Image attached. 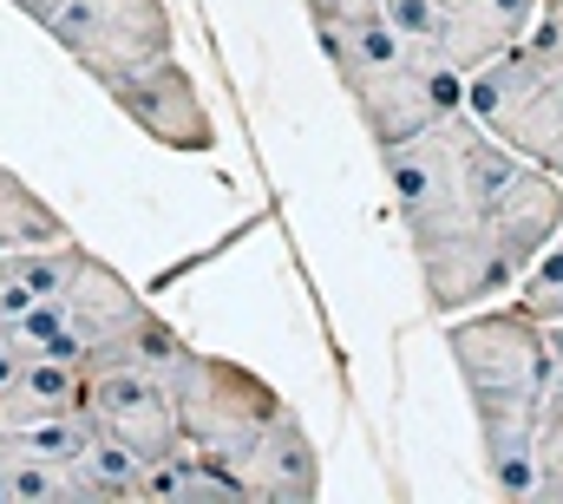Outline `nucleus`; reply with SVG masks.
Masks as SVG:
<instances>
[{
	"mask_svg": "<svg viewBox=\"0 0 563 504\" xmlns=\"http://www.w3.org/2000/svg\"><path fill=\"white\" fill-rule=\"evenodd\" d=\"M380 171L432 315H465L511 295L563 237V177L511 151L465 106L407 144H387Z\"/></svg>",
	"mask_w": 563,
	"mask_h": 504,
	"instance_id": "obj_1",
	"label": "nucleus"
},
{
	"mask_svg": "<svg viewBox=\"0 0 563 504\" xmlns=\"http://www.w3.org/2000/svg\"><path fill=\"white\" fill-rule=\"evenodd\" d=\"M445 354H452V374H459L472 419H478L485 479L505 498H531L538 426H544V406L558 386V354H551L544 321L518 295H498L485 308L445 315Z\"/></svg>",
	"mask_w": 563,
	"mask_h": 504,
	"instance_id": "obj_2",
	"label": "nucleus"
},
{
	"mask_svg": "<svg viewBox=\"0 0 563 504\" xmlns=\"http://www.w3.org/2000/svg\"><path fill=\"white\" fill-rule=\"evenodd\" d=\"M314 40H321L334 79L347 86V99H354L367 138H374V151L407 144L432 119L465 106V73H452L439 53H426L407 33H394L374 0L314 7Z\"/></svg>",
	"mask_w": 563,
	"mask_h": 504,
	"instance_id": "obj_3",
	"label": "nucleus"
},
{
	"mask_svg": "<svg viewBox=\"0 0 563 504\" xmlns=\"http://www.w3.org/2000/svg\"><path fill=\"white\" fill-rule=\"evenodd\" d=\"M151 321H157V308L99 250H86L33 315L13 321V335L26 354H53V361H73L79 374H92L112 361H139Z\"/></svg>",
	"mask_w": 563,
	"mask_h": 504,
	"instance_id": "obj_4",
	"label": "nucleus"
},
{
	"mask_svg": "<svg viewBox=\"0 0 563 504\" xmlns=\"http://www.w3.org/2000/svg\"><path fill=\"white\" fill-rule=\"evenodd\" d=\"M157 374H164L170 399H177L184 446L203 452V459H217L230 479H236V465L269 439V426L288 413V399H282L263 374H250V368L230 361V354L190 348V341H177Z\"/></svg>",
	"mask_w": 563,
	"mask_h": 504,
	"instance_id": "obj_5",
	"label": "nucleus"
},
{
	"mask_svg": "<svg viewBox=\"0 0 563 504\" xmlns=\"http://www.w3.org/2000/svg\"><path fill=\"white\" fill-rule=\"evenodd\" d=\"M465 112L485 131H498L511 151H525L531 164H544L551 177H563V66L511 46L505 59L478 66L465 79Z\"/></svg>",
	"mask_w": 563,
	"mask_h": 504,
	"instance_id": "obj_6",
	"label": "nucleus"
},
{
	"mask_svg": "<svg viewBox=\"0 0 563 504\" xmlns=\"http://www.w3.org/2000/svg\"><path fill=\"white\" fill-rule=\"evenodd\" d=\"M46 33L92 86H112L177 53V20L164 0H66Z\"/></svg>",
	"mask_w": 563,
	"mask_h": 504,
	"instance_id": "obj_7",
	"label": "nucleus"
},
{
	"mask_svg": "<svg viewBox=\"0 0 563 504\" xmlns=\"http://www.w3.org/2000/svg\"><path fill=\"white\" fill-rule=\"evenodd\" d=\"M86 413L99 419L106 439H119L139 465H157L170 452H184V419H177V399L157 368L144 361H112V368H92L86 374Z\"/></svg>",
	"mask_w": 563,
	"mask_h": 504,
	"instance_id": "obj_8",
	"label": "nucleus"
},
{
	"mask_svg": "<svg viewBox=\"0 0 563 504\" xmlns=\"http://www.w3.org/2000/svg\"><path fill=\"white\" fill-rule=\"evenodd\" d=\"M106 99L164 151H184V157H210L217 151V119H210V106H203V92H197V79L184 73L177 53L151 59L139 73H125V79H112Z\"/></svg>",
	"mask_w": 563,
	"mask_h": 504,
	"instance_id": "obj_9",
	"label": "nucleus"
},
{
	"mask_svg": "<svg viewBox=\"0 0 563 504\" xmlns=\"http://www.w3.org/2000/svg\"><path fill=\"white\" fill-rule=\"evenodd\" d=\"M538 7H544V0H432L439 59L472 79L478 66H492V59H505L511 46L531 40Z\"/></svg>",
	"mask_w": 563,
	"mask_h": 504,
	"instance_id": "obj_10",
	"label": "nucleus"
},
{
	"mask_svg": "<svg viewBox=\"0 0 563 504\" xmlns=\"http://www.w3.org/2000/svg\"><path fill=\"white\" fill-rule=\"evenodd\" d=\"M236 485H243L250 504H314L321 498V452H314V439H308L295 406L269 426V439L236 465Z\"/></svg>",
	"mask_w": 563,
	"mask_h": 504,
	"instance_id": "obj_11",
	"label": "nucleus"
},
{
	"mask_svg": "<svg viewBox=\"0 0 563 504\" xmlns=\"http://www.w3.org/2000/svg\"><path fill=\"white\" fill-rule=\"evenodd\" d=\"M79 406H86V374H79L73 361L20 354L13 374L0 380V432H13V426H40V419L79 413Z\"/></svg>",
	"mask_w": 563,
	"mask_h": 504,
	"instance_id": "obj_12",
	"label": "nucleus"
},
{
	"mask_svg": "<svg viewBox=\"0 0 563 504\" xmlns=\"http://www.w3.org/2000/svg\"><path fill=\"white\" fill-rule=\"evenodd\" d=\"M79 255H86L79 237H66V243H33V250H0V321L13 328L20 315H33V308L73 275Z\"/></svg>",
	"mask_w": 563,
	"mask_h": 504,
	"instance_id": "obj_13",
	"label": "nucleus"
},
{
	"mask_svg": "<svg viewBox=\"0 0 563 504\" xmlns=\"http://www.w3.org/2000/svg\"><path fill=\"white\" fill-rule=\"evenodd\" d=\"M139 498L151 504H250L243 498V485L217 465V459H203V452H170V459H157V465H144V485Z\"/></svg>",
	"mask_w": 563,
	"mask_h": 504,
	"instance_id": "obj_14",
	"label": "nucleus"
},
{
	"mask_svg": "<svg viewBox=\"0 0 563 504\" xmlns=\"http://www.w3.org/2000/svg\"><path fill=\"white\" fill-rule=\"evenodd\" d=\"M73 223L20 177L0 164V250H33V243H66Z\"/></svg>",
	"mask_w": 563,
	"mask_h": 504,
	"instance_id": "obj_15",
	"label": "nucleus"
},
{
	"mask_svg": "<svg viewBox=\"0 0 563 504\" xmlns=\"http://www.w3.org/2000/svg\"><path fill=\"white\" fill-rule=\"evenodd\" d=\"M511 295H518V302H525L544 328H558V321H563V237L538 255L531 269H525V282H518Z\"/></svg>",
	"mask_w": 563,
	"mask_h": 504,
	"instance_id": "obj_16",
	"label": "nucleus"
},
{
	"mask_svg": "<svg viewBox=\"0 0 563 504\" xmlns=\"http://www.w3.org/2000/svg\"><path fill=\"white\" fill-rule=\"evenodd\" d=\"M538 472H563V380L551 386V406L538 426Z\"/></svg>",
	"mask_w": 563,
	"mask_h": 504,
	"instance_id": "obj_17",
	"label": "nucleus"
},
{
	"mask_svg": "<svg viewBox=\"0 0 563 504\" xmlns=\"http://www.w3.org/2000/svg\"><path fill=\"white\" fill-rule=\"evenodd\" d=\"M525 46L563 66V0H544V7H538V26H531V40H525Z\"/></svg>",
	"mask_w": 563,
	"mask_h": 504,
	"instance_id": "obj_18",
	"label": "nucleus"
},
{
	"mask_svg": "<svg viewBox=\"0 0 563 504\" xmlns=\"http://www.w3.org/2000/svg\"><path fill=\"white\" fill-rule=\"evenodd\" d=\"M13 7H20V13H26L33 26H53V13H59L66 0H13Z\"/></svg>",
	"mask_w": 563,
	"mask_h": 504,
	"instance_id": "obj_19",
	"label": "nucleus"
},
{
	"mask_svg": "<svg viewBox=\"0 0 563 504\" xmlns=\"http://www.w3.org/2000/svg\"><path fill=\"white\" fill-rule=\"evenodd\" d=\"M314 7H341V0H308V13H314Z\"/></svg>",
	"mask_w": 563,
	"mask_h": 504,
	"instance_id": "obj_20",
	"label": "nucleus"
}]
</instances>
